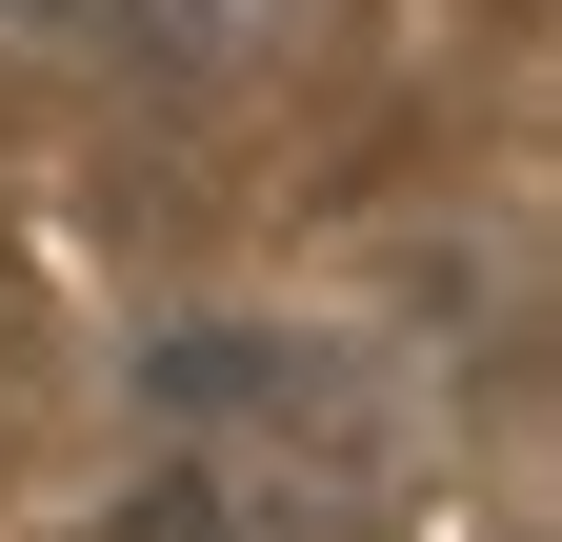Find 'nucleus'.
I'll return each mask as SVG.
<instances>
[{"mask_svg": "<svg viewBox=\"0 0 562 542\" xmlns=\"http://www.w3.org/2000/svg\"><path fill=\"white\" fill-rule=\"evenodd\" d=\"M261 382H281L261 342H161V402H261Z\"/></svg>", "mask_w": 562, "mask_h": 542, "instance_id": "nucleus-1", "label": "nucleus"}]
</instances>
